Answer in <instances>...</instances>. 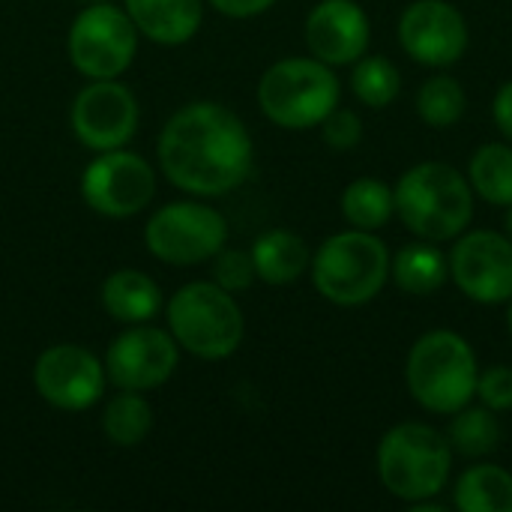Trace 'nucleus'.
<instances>
[{"instance_id":"1","label":"nucleus","mask_w":512,"mask_h":512,"mask_svg":"<svg viewBox=\"0 0 512 512\" xmlns=\"http://www.w3.org/2000/svg\"><path fill=\"white\" fill-rule=\"evenodd\" d=\"M159 165L183 192L225 195L252 171V138L231 108L192 102L165 123Z\"/></svg>"},{"instance_id":"2","label":"nucleus","mask_w":512,"mask_h":512,"mask_svg":"<svg viewBox=\"0 0 512 512\" xmlns=\"http://www.w3.org/2000/svg\"><path fill=\"white\" fill-rule=\"evenodd\" d=\"M393 198L405 228L432 243L459 237L474 216L471 183L444 162H420L408 168L399 177Z\"/></svg>"},{"instance_id":"3","label":"nucleus","mask_w":512,"mask_h":512,"mask_svg":"<svg viewBox=\"0 0 512 512\" xmlns=\"http://www.w3.org/2000/svg\"><path fill=\"white\" fill-rule=\"evenodd\" d=\"M408 390L432 414H456L477 396V354L453 330L420 336L408 354Z\"/></svg>"},{"instance_id":"4","label":"nucleus","mask_w":512,"mask_h":512,"mask_svg":"<svg viewBox=\"0 0 512 512\" xmlns=\"http://www.w3.org/2000/svg\"><path fill=\"white\" fill-rule=\"evenodd\" d=\"M453 447L450 441L423 423H402L390 429L378 444V474L390 495L417 504L432 501L450 480Z\"/></svg>"},{"instance_id":"5","label":"nucleus","mask_w":512,"mask_h":512,"mask_svg":"<svg viewBox=\"0 0 512 512\" xmlns=\"http://www.w3.org/2000/svg\"><path fill=\"white\" fill-rule=\"evenodd\" d=\"M390 276V252L372 231H342L321 243L312 258L318 294L336 306H363L375 300Z\"/></svg>"},{"instance_id":"6","label":"nucleus","mask_w":512,"mask_h":512,"mask_svg":"<svg viewBox=\"0 0 512 512\" xmlns=\"http://www.w3.org/2000/svg\"><path fill=\"white\" fill-rule=\"evenodd\" d=\"M342 87L318 57H288L273 63L258 81V105L282 129H312L339 105Z\"/></svg>"},{"instance_id":"7","label":"nucleus","mask_w":512,"mask_h":512,"mask_svg":"<svg viewBox=\"0 0 512 512\" xmlns=\"http://www.w3.org/2000/svg\"><path fill=\"white\" fill-rule=\"evenodd\" d=\"M168 330L189 354L225 360L240 348L246 324L231 291L216 282H192L168 300Z\"/></svg>"},{"instance_id":"8","label":"nucleus","mask_w":512,"mask_h":512,"mask_svg":"<svg viewBox=\"0 0 512 512\" xmlns=\"http://www.w3.org/2000/svg\"><path fill=\"white\" fill-rule=\"evenodd\" d=\"M144 240L159 261L189 267L216 258L228 240V222L216 207L198 201H174L150 216Z\"/></svg>"},{"instance_id":"9","label":"nucleus","mask_w":512,"mask_h":512,"mask_svg":"<svg viewBox=\"0 0 512 512\" xmlns=\"http://www.w3.org/2000/svg\"><path fill=\"white\" fill-rule=\"evenodd\" d=\"M69 60L72 66L93 78H117L129 69L138 51V27L129 12H120L111 3H90L69 27Z\"/></svg>"},{"instance_id":"10","label":"nucleus","mask_w":512,"mask_h":512,"mask_svg":"<svg viewBox=\"0 0 512 512\" xmlns=\"http://www.w3.org/2000/svg\"><path fill=\"white\" fill-rule=\"evenodd\" d=\"M156 192V174L138 153L105 150L96 156L81 177V195L90 210L126 219L141 213Z\"/></svg>"},{"instance_id":"11","label":"nucleus","mask_w":512,"mask_h":512,"mask_svg":"<svg viewBox=\"0 0 512 512\" xmlns=\"http://www.w3.org/2000/svg\"><path fill=\"white\" fill-rule=\"evenodd\" d=\"M450 276L480 306L510 303L512 240L498 231H468L450 255Z\"/></svg>"},{"instance_id":"12","label":"nucleus","mask_w":512,"mask_h":512,"mask_svg":"<svg viewBox=\"0 0 512 512\" xmlns=\"http://www.w3.org/2000/svg\"><path fill=\"white\" fill-rule=\"evenodd\" d=\"M177 369V342L171 333L147 324H129L105 354V375L120 390L162 387Z\"/></svg>"},{"instance_id":"13","label":"nucleus","mask_w":512,"mask_h":512,"mask_svg":"<svg viewBox=\"0 0 512 512\" xmlns=\"http://www.w3.org/2000/svg\"><path fill=\"white\" fill-rule=\"evenodd\" d=\"M138 126V102L129 87L114 78L87 84L72 102V132L90 150L123 147Z\"/></svg>"},{"instance_id":"14","label":"nucleus","mask_w":512,"mask_h":512,"mask_svg":"<svg viewBox=\"0 0 512 512\" xmlns=\"http://www.w3.org/2000/svg\"><path fill=\"white\" fill-rule=\"evenodd\" d=\"M33 384L60 411H87L105 390V366L81 345H54L39 354Z\"/></svg>"},{"instance_id":"15","label":"nucleus","mask_w":512,"mask_h":512,"mask_svg":"<svg viewBox=\"0 0 512 512\" xmlns=\"http://www.w3.org/2000/svg\"><path fill=\"white\" fill-rule=\"evenodd\" d=\"M408 57L423 66H453L468 51V21L447 0H417L399 18Z\"/></svg>"},{"instance_id":"16","label":"nucleus","mask_w":512,"mask_h":512,"mask_svg":"<svg viewBox=\"0 0 512 512\" xmlns=\"http://www.w3.org/2000/svg\"><path fill=\"white\" fill-rule=\"evenodd\" d=\"M369 18L354 0H321L306 18L309 51L327 66L357 63L369 48Z\"/></svg>"},{"instance_id":"17","label":"nucleus","mask_w":512,"mask_h":512,"mask_svg":"<svg viewBox=\"0 0 512 512\" xmlns=\"http://www.w3.org/2000/svg\"><path fill=\"white\" fill-rule=\"evenodd\" d=\"M138 33L159 45H183L201 27V0H126Z\"/></svg>"},{"instance_id":"18","label":"nucleus","mask_w":512,"mask_h":512,"mask_svg":"<svg viewBox=\"0 0 512 512\" xmlns=\"http://www.w3.org/2000/svg\"><path fill=\"white\" fill-rule=\"evenodd\" d=\"M102 306L120 324H147L162 309V291L141 270H117L102 285Z\"/></svg>"},{"instance_id":"19","label":"nucleus","mask_w":512,"mask_h":512,"mask_svg":"<svg viewBox=\"0 0 512 512\" xmlns=\"http://www.w3.org/2000/svg\"><path fill=\"white\" fill-rule=\"evenodd\" d=\"M252 261H255L258 279H264L267 285H288L306 273L312 258H309V246L303 243V237H297L294 231L276 228L255 240Z\"/></svg>"},{"instance_id":"20","label":"nucleus","mask_w":512,"mask_h":512,"mask_svg":"<svg viewBox=\"0 0 512 512\" xmlns=\"http://www.w3.org/2000/svg\"><path fill=\"white\" fill-rule=\"evenodd\" d=\"M390 273L405 294L429 297L447 282L450 261L444 258V252L432 240H423V243L402 246L399 255L390 258Z\"/></svg>"},{"instance_id":"21","label":"nucleus","mask_w":512,"mask_h":512,"mask_svg":"<svg viewBox=\"0 0 512 512\" xmlns=\"http://www.w3.org/2000/svg\"><path fill=\"white\" fill-rule=\"evenodd\" d=\"M462 512H512V474L501 465H474L456 483Z\"/></svg>"},{"instance_id":"22","label":"nucleus","mask_w":512,"mask_h":512,"mask_svg":"<svg viewBox=\"0 0 512 512\" xmlns=\"http://www.w3.org/2000/svg\"><path fill=\"white\" fill-rule=\"evenodd\" d=\"M468 183L471 189L495 204V207H510L512 204V147L507 144H483L471 156L468 168Z\"/></svg>"},{"instance_id":"23","label":"nucleus","mask_w":512,"mask_h":512,"mask_svg":"<svg viewBox=\"0 0 512 512\" xmlns=\"http://www.w3.org/2000/svg\"><path fill=\"white\" fill-rule=\"evenodd\" d=\"M342 213L360 231H378L396 213L393 189L384 180L360 177L342 192Z\"/></svg>"},{"instance_id":"24","label":"nucleus","mask_w":512,"mask_h":512,"mask_svg":"<svg viewBox=\"0 0 512 512\" xmlns=\"http://www.w3.org/2000/svg\"><path fill=\"white\" fill-rule=\"evenodd\" d=\"M150 426H153V411L135 390H123L120 396H114L102 414V429L108 441L117 447L141 444L150 435Z\"/></svg>"},{"instance_id":"25","label":"nucleus","mask_w":512,"mask_h":512,"mask_svg":"<svg viewBox=\"0 0 512 512\" xmlns=\"http://www.w3.org/2000/svg\"><path fill=\"white\" fill-rule=\"evenodd\" d=\"M450 447L468 459H480V456H489L498 441H501V426L495 420V411L492 408H471L465 405L462 411L453 414V423H450Z\"/></svg>"},{"instance_id":"26","label":"nucleus","mask_w":512,"mask_h":512,"mask_svg":"<svg viewBox=\"0 0 512 512\" xmlns=\"http://www.w3.org/2000/svg\"><path fill=\"white\" fill-rule=\"evenodd\" d=\"M465 105H468V96H465L462 84L450 75L429 78L417 93V114L435 129H447V126L459 123L465 114Z\"/></svg>"},{"instance_id":"27","label":"nucleus","mask_w":512,"mask_h":512,"mask_svg":"<svg viewBox=\"0 0 512 512\" xmlns=\"http://www.w3.org/2000/svg\"><path fill=\"white\" fill-rule=\"evenodd\" d=\"M399 69L387 60V57H360L351 75V90L354 96L369 105V108H387L396 96H399Z\"/></svg>"},{"instance_id":"28","label":"nucleus","mask_w":512,"mask_h":512,"mask_svg":"<svg viewBox=\"0 0 512 512\" xmlns=\"http://www.w3.org/2000/svg\"><path fill=\"white\" fill-rule=\"evenodd\" d=\"M255 261H252V252H240V249H219L216 252V264H213V279L219 288L225 291H243L252 285L255 279Z\"/></svg>"},{"instance_id":"29","label":"nucleus","mask_w":512,"mask_h":512,"mask_svg":"<svg viewBox=\"0 0 512 512\" xmlns=\"http://www.w3.org/2000/svg\"><path fill=\"white\" fill-rule=\"evenodd\" d=\"M321 135H324V141H327L333 150H351V147H357L360 138H363V123H360V117H357L354 111L336 105V108L321 120Z\"/></svg>"},{"instance_id":"30","label":"nucleus","mask_w":512,"mask_h":512,"mask_svg":"<svg viewBox=\"0 0 512 512\" xmlns=\"http://www.w3.org/2000/svg\"><path fill=\"white\" fill-rule=\"evenodd\" d=\"M477 396L492 411H512V369L492 366L477 378Z\"/></svg>"},{"instance_id":"31","label":"nucleus","mask_w":512,"mask_h":512,"mask_svg":"<svg viewBox=\"0 0 512 512\" xmlns=\"http://www.w3.org/2000/svg\"><path fill=\"white\" fill-rule=\"evenodd\" d=\"M210 3L228 18H252V15H261L264 9H270L276 0H210Z\"/></svg>"},{"instance_id":"32","label":"nucleus","mask_w":512,"mask_h":512,"mask_svg":"<svg viewBox=\"0 0 512 512\" xmlns=\"http://www.w3.org/2000/svg\"><path fill=\"white\" fill-rule=\"evenodd\" d=\"M492 117H495L498 129L504 132V138H510L512 141V81H507V84L498 90V96H495V102H492Z\"/></svg>"},{"instance_id":"33","label":"nucleus","mask_w":512,"mask_h":512,"mask_svg":"<svg viewBox=\"0 0 512 512\" xmlns=\"http://www.w3.org/2000/svg\"><path fill=\"white\" fill-rule=\"evenodd\" d=\"M507 234H510V240H512V204H510V210H507Z\"/></svg>"},{"instance_id":"34","label":"nucleus","mask_w":512,"mask_h":512,"mask_svg":"<svg viewBox=\"0 0 512 512\" xmlns=\"http://www.w3.org/2000/svg\"><path fill=\"white\" fill-rule=\"evenodd\" d=\"M507 324H510V333H512V297H510V312H507Z\"/></svg>"},{"instance_id":"35","label":"nucleus","mask_w":512,"mask_h":512,"mask_svg":"<svg viewBox=\"0 0 512 512\" xmlns=\"http://www.w3.org/2000/svg\"><path fill=\"white\" fill-rule=\"evenodd\" d=\"M93 3H102V0H93Z\"/></svg>"}]
</instances>
